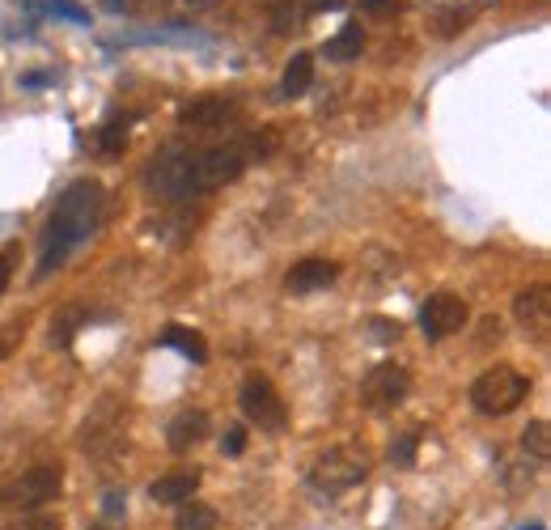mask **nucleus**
Returning <instances> with one entry per match:
<instances>
[{"label":"nucleus","mask_w":551,"mask_h":530,"mask_svg":"<svg viewBox=\"0 0 551 530\" xmlns=\"http://www.w3.org/2000/svg\"><path fill=\"white\" fill-rule=\"evenodd\" d=\"M416 450H420V433H403L395 446H390V463L412 467V463H416Z\"/></svg>","instance_id":"4be33fe9"},{"label":"nucleus","mask_w":551,"mask_h":530,"mask_svg":"<svg viewBox=\"0 0 551 530\" xmlns=\"http://www.w3.org/2000/svg\"><path fill=\"white\" fill-rule=\"evenodd\" d=\"M47 9L60 13V17H68V22H85V13H81L77 5H68V0H47Z\"/></svg>","instance_id":"393cba45"},{"label":"nucleus","mask_w":551,"mask_h":530,"mask_svg":"<svg viewBox=\"0 0 551 530\" xmlns=\"http://www.w3.org/2000/svg\"><path fill=\"white\" fill-rule=\"evenodd\" d=\"M204 437H208V412L187 408V412H179V416L170 420V429H166V446H170L174 454H187L191 446H200Z\"/></svg>","instance_id":"9b49d317"},{"label":"nucleus","mask_w":551,"mask_h":530,"mask_svg":"<svg viewBox=\"0 0 551 530\" xmlns=\"http://www.w3.org/2000/svg\"><path fill=\"white\" fill-rule=\"evenodd\" d=\"M81 323H85V310H77V306L60 310V314H56V323H51V344L68 348V344H73V335H77Z\"/></svg>","instance_id":"6ab92c4d"},{"label":"nucleus","mask_w":551,"mask_h":530,"mask_svg":"<svg viewBox=\"0 0 551 530\" xmlns=\"http://www.w3.org/2000/svg\"><path fill=\"white\" fill-rule=\"evenodd\" d=\"M373 467V458H369V446H361V441H340V446H331L314 458V467H310V488L318 492V497H344V492H352L357 484H365V475Z\"/></svg>","instance_id":"7ed1b4c3"},{"label":"nucleus","mask_w":551,"mask_h":530,"mask_svg":"<svg viewBox=\"0 0 551 530\" xmlns=\"http://www.w3.org/2000/svg\"><path fill=\"white\" fill-rule=\"evenodd\" d=\"M522 446H526L530 458L547 463V458H551V429H547V420H530V429L522 433Z\"/></svg>","instance_id":"aec40b11"},{"label":"nucleus","mask_w":551,"mask_h":530,"mask_svg":"<svg viewBox=\"0 0 551 530\" xmlns=\"http://www.w3.org/2000/svg\"><path fill=\"white\" fill-rule=\"evenodd\" d=\"M9 276H13V259H9V255H0V293H5Z\"/></svg>","instance_id":"cd10ccee"},{"label":"nucleus","mask_w":551,"mask_h":530,"mask_svg":"<svg viewBox=\"0 0 551 530\" xmlns=\"http://www.w3.org/2000/svg\"><path fill=\"white\" fill-rule=\"evenodd\" d=\"M522 530H543V526H539V522H535V526H522Z\"/></svg>","instance_id":"72a5a7b5"},{"label":"nucleus","mask_w":551,"mask_h":530,"mask_svg":"<svg viewBox=\"0 0 551 530\" xmlns=\"http://www.w3.org/2000/svg\"><path fill=\"white\" fill-rule=\"evenodd\" d=\"M106 5H111V9H123V0H106Z\"/></svg>","instance_id":"2f4dec72"},{"label":"nucleus","mask_w":551,"mask_h":530,"mask_svg":"<svg viewBox=\"0 0 551 530\" xmlns=\"http://www.w3.org/2000/svg\"><path fill=\"white\" fill-rule=\"evenodd\" d=\"M513 314H518L522 327H535L543 331L547 318H551V289L547 285H530L518 293V302H513Z\"/></svg>","instance_id":"ddd939ff"},{"label":"nucleus","mask_w":551,"mask_h":530,"mask_svg":"<svg viewBox=\"0 0 551 530\" xmlns=\"http://www.w3.org/2000/svg\"><path fill=\"white\" fill-rule=\"evenodd\" d=\"M310 81H314V56H310V51H297V56L289 60V68H284L280 94L284 98H301L310 90Z\"/></svg>","instance_id":"2eb2a0df"},{"label":"nucleus","mask_w":551,"mask_h":530,"mask_svg":"<svg viewBox=\"0 0 551 530\" xmlns=\"http://www.w3.org/2000/svg\"><path fill=\"white\" fill-rule=\"evenodd\" d=\"M90 530H111V526H106V522H98V526H90Z\"/></svg>","instance_id":"473e14b6"},{"label":"nucleus","mask_w":551,"mask_h":530,"mask_svg":"<svg viewBox=\"0 0 551 530\" xmlns=\"http://www.w3.org/2000/svg\"><path fill=\"white\" fill-rule=\"evenodd\" d=\"M412 395V374H407L403 365L395 361H382V365H373L365 382H361V403L369 412H390V408H399V403Z\"/></svg>","instance_id":"423d86ee"},{"label":"nucleus","mask_w":551,"mask_h":530,"mask_svg":"<svg viewBox=\"0 0 551 530\" xmlns=\"http://www.w3.org/2000/svg\"><path fill=\"white\" fill-rule=\"evenodd\" d=\"M526 395H530V378L509 365H492L471 382V403L484 416H509L513 408H522Z\"/></svg>","instance_id":"20e7f679"},{"label":"nucleus","mask_w":551,"mask_h":530,"mask_svg":"<svg viewBox=\"0 0 551 530\" xmlns=\"http://www.w3.org/2000/svg\"><path fill=\"white\" fill-rule=\"evenodd\" d=\"M162 344L174 348V352H183V357H187L191 365H204V361H208V344H204V335H200V331H191V327H183V323H170V327L162 331Z\"/></svg>","instance_id":"4468645a"},{"label":"nucleus","mask_w":551,"mask_h":530,"mask_svg":"<svg viewBox=\"0 0 551 530\" xmlns=\"http://www.w3.org/2000/svg\"><path fill=\"white\" fill-rule=\"evenodd\" d=\"M123 509H128V501H123V492H106L102 514H106V518H123Z\"/></svg>","instance_id":"b1692460"},{"label":"nucleus","mask_w":551,"mask_h":530,"mask_svg":"<svg viewBox=\"0 0 551 530\" xmlns=\"http://www.w3.org/2000/svg\"><path fill=\"white\" fill-rule=\"evenodd\" d=\"M365 9H373V13H386V9H395V0H365Z\"/></svg>","instance_id":"c85d7f7f"},{"label":"nucleus","mask_w":551,"mask_h":530,"mask_svg":"<svg viewBox=\"0 0 551 530\" xmlns=\"http://www.w3.org/2000/svg\"><path fill=\"white\" fill-rule=\"evenodd\" d=\"M64 488V471L60 463H39L22 471L17 480H9L0 488V509H17V514H34V509H43L47 501H56Z\"/></svg>","instance_id":"39448f33"},{"label":"nucleus","mask_w":551,"mask_h":530,"mask_svg":"<svg viewBox=\"0 0 551 530\" xmlns=\"http://www.w3.org/2000/svg\"><path fill=\"white\" fill-rule=\"evenodd\" d=\"M471 26V9H462V5H446L437 13V22H433V34L437 39H454L458 30H467Z\"/></svg>","instance_id":"a211bd4d"},{"label":"nucleus","mask_w":551,"mask_h":530,"mask_svg":"<svg viewBox=\"0 0 551 530\" xmlns=\"http://www.w3.org/2000/svg\"><path fill=\"white\" fill-rule=\"evenodd\" d=\"M98 149L106 157H115L128 149V119H111V123H102V132H98Z\"/></svg>","instance_id":"412c9836"},{"label":"nucleus","mask_w":551,"mask_h":530,"mask_svg":"<svg viewBox=\"0 0 551 530\" xmlns=\"http://www.w3.org/2000/svg\"><path fill=\"white\" fill-rule=\"evenodd\" d=\"M183 5H191V9H208V5H217V0H183Z\"/></svg>","instance_id":"7c9ffc66"},{"label":"nucleus","mask_w":551,"mask_h":530,"mask_svg":"<svg viewBox=\"0 0 551 530\" xmlns=\"http://www.w3.org/2000/svg\"><path fill=\"white\" fill-rule=\"evenodd\" d=\"M335 276H340V263H331L323 255H310V259H301V263H293V268H289V276H284V293L306 297V293L327 289Z\"/></svg>","instance_id":"1a4fd4ad"},{"label":"nucleus","mask_w":551,"mask_h":530,"mask_svg":"<svg viewBox=\"0 0 551 530\" xmlns=\"http://www.w3.org/2000/svg\"><path fill=\"white\" fill-rule=\"evenodd\" d=\"M102 208H106V191L94 179H77L73 187L64 191V196L56 200V208H51L47 229H43L39 276H51L85 238L94 234L98 221H102Z\"/></svg>","instance_id":"f03ea898"},{"label":"nucleus","mask_w":551,"mask_h":530,"mask_svg":"<svg viewBox=\"0 0 551 530\" xmlns=\"http://www.w3.org/2000/svg\"><path fill=\"white\" fill-rule=\"evenodd\" d=\"M276 145L272 136H251V140H229V145H170L145 166V187L157 200L183 204L191 196H208L225 183H234L246 170Z\"/></svg>","instance_id":"f257e3e1"},{"label":"nucleus","mask_w":551,"mask_h":530,"mask_svg":"<svg viewBox=\"0 0 551 530\" xmlns=\"http://www.w3.org/2000/svg\"><path fill=\"white\" fill-rule=\"evenodd\" d=\"M221 450L225 454H242L246 450V429H242V424H229L225 437H221Z\"/></svg>","instance_id":"5701e85b"},{"label":"nucleus","mask_w":551,"mask_h":530,"mask_svg":"<svg viewBox=\"0 0 551 530\" xmlns=\"http://www.w3.org/2000/svg\"><path fill=\"white\" fill-rule=\"evenodd\" d=\"M238 106L221 98V94H208V98H195L179 111V123L183 128H195V132H208V128H221L225 119H234Z\"/></svg>","instance_id":"9d476101"},{"label":"nucleus","mask_w":551,"mask_h":530,"mask_svg":"<svg viewBox=\"0 0 551 530\" xmlns=\"http://www.w3.org/2000/svg\"><path fill=\"white\" fill-rule=\"evenodd\" d=\"M238 399H242V416L251 420V424H259V429H268V433H280L284 420H289L280 391L272 386V378H263V374H251V378H246Z\"/></svg>","instance_id":"0eeeda50"},{"label":"nucleus","mask_w":551,"mask_h":530,"mask_svg":"<svg viewBox=\"0 0 551 530\" xmlns=\"http://www.w3.org/2000/svg\"><path fill=\"white\" fill-rule=\"evenodd\" d=\"M179 530H217V509L200 501H183L179 509Z\"/></svg>","instance_id":"f3484780"},{"label":"nucleus","mask_w":551,"mask_h":530,"mask_svg":"<svg viewBox=\"0 0 551 530\" xmlns=\"http://www.w3.org/2000/svg\"><path fill=\"white\" fill-rule=\"evenodd\" d=\"M195 488H200V471H170L162 480L149 484V497L157 505H183L195 497Z\"/></svg>","instance_id":"f8f14e48"},{"label":"nucleus","mask_w":551,"mask_h":530,"mask_svg":"<svg viewBox=\"0 0 551 530\" xmlns=\"http://www.w3.org/2000/svg\"><path fill=\"white\" fill-rule=\"evenodd\" d=\"M314 9L323 13V9H344V0H314Z\"/></svg>","instance_id":"c756f323"},{"label":"nucleus","mask_w":551,"mask_h":530,"mask_svg":"<svg viewBox=\"0 0 551 530\" xmlns=\"http://www.w3.org/2000/svg\"><path fill=\"white\" fill-rule=\"evenodd\" d=\"M373 335H378V340H399V323H390V318H373Z\"/></svg>","instance_id":"a878e982"},{"label":"nucleus","mask_w":551,"mask_h":530,"mask_svg":"<svg viewBox=\"0 0 551 530\" xmlns=\"http://www.w3.org/2000/svg\"><path fill=\"white\" fill-rule=\"evenodd\" d=\"M9 530H60V522H56V518H30V522L9 526Z\"/></svg>","instance_id":"bb28decb"},{"label":"nucleus","mask_w":551,"mask_h":530,"mask_svg":"<svg viewBox=\"0 0 551 530\" xmlns=\"http://www.w3.org/2000/svg\"><path fill=\"white\" fill-rule=\"evenodd\" d=\"M467 318H471L467 302H462L458 293L441 289L420 306V331L429 335V340H450V335H458L462 327H467Z\"/></svg>","instance_id":"6e6552de"},{"label":"nucleus","mask_w":551,"mask_h":530,"mask_svg":"<svg viewBox=\"0 0 551 530\" xmlns=\"http://www.w3.org/2000/svg\"><path fill=\"white\" fill-rule=\"evenodd\" d=\"M361 51H365V30L357 26V22H348L340 34H335V39H327V47H323V56L327 60H357L361 56Z\"/></svg>","instance_id":"dca6fc26"}]
</instances>
